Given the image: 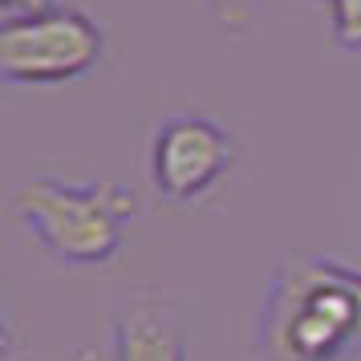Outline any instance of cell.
I'll return each instance as SVG.
<instances>
[{
	"label": "cell",
	"instance_id": "6da1fadb",
	"mask_svg": "<svg viewBox=\"0 0 361 361\" xmlns=\"http://www.w3.org/2000/svg\"><path fill=\"white\" fill-rule=\"evenodd\" d=\"M256 345L268 361H341L361 349V268L284 252L268 280Z\"/></svg>",
	"mask_w": 361,
	"mask_h": 361
},
{
	"label": "cell",
	"instance_id": "7a4b0ae2",
	"mask_svg": "<svg viewBox=\"0 0 361 361\" xmlns=\"http://www.w3.org/2000/svg\"><path fill=\"white\" fill-rule=\"evenodd\" d=\"M25 231L49 256L66 264H110L122 252L126 224L138 215V199L114 183L33 179L13 199Z\"/></svg>",
	"mask_w": 361,
	"mask_h": 361
},
{
	"label": "cell",
	"instance_id": "3957f363",
	"mask_svg": "<svg viewBox=\"0 0 361 361\" xmlns=\"http://www.w3.org/2000/svg\"><path fill=\"white\" fill-rule=\"evenodd\" d=\"M102 29L82 8H45L33 17H8L0 29V73L17 85H61L102 61Z\"/></svg>",
	"mask_w": 361,
	"mask_h": 361
},
{
	"label": "cell",
	"instance_id": "277c9868",
	"mask_svg": "<svg viewBox=\"0 0 361 361\" xmlns=\"http://www.w3.org/2000/svg\"><path fill=\"white\" fill-rule=\"evenodd\" d=\"M240 159V142L203 114H175L150 138V183L166 203H195Z\"/></svg>",
	"mask_w": 361,
	"mask_h": 361
},
{
	"label": "cell",
	"instance_id": "5b68a950",
	"mask_svg": "<svg viewBox=\"0 0 361 361\" xmlns=\"http://www.w3.org/2000/svg\"><path fill=\"white\" fill-rule=\"evenodd\" d=\"M110 361H187V329L163 300H134L114 317Z\"/></svg>",
	"mask_w": 361,
	"mask_h": 361
},
{
	"label": "cell",
	"instance_id": "8992f818",
	"mask_svg": "<svg viewBox=\"0 0 361 361\" xmlns=\"http://www.w3.org/2000/svg\"><path fill=\"white\" fill-rule=\"evenodd\" d=\"M207 4V13L219 29H228V33H247L256 17H260V4L256 0H203Z\"/></svg>",
	"mask_w": 361,
	"mask_h": 361
},
{
	"label": "cell",
	"instance_id": "52a82bcc",
	"mask_svg": "<svg viewBox=\"0 0 361 361\" xmlns=\"http://www.w3.org/2000/svg\"><path fill=\"white\" fill-rule=\"evenodd\" d=\"M333 37L345 49H361V0H329Z\"/></svg>",
	"mask_w": 361,
	"mask_h": 361
},
{
	"label": "cell",
	"instance_id": "ba28073f",
	"mask_svg": "<svg viewBox=\"0 0 361 361\" xmlns=\"http://www.w3.org/2000/svg\"><path fill=\"white\" fill-rule=\"evenodd\" d=\"M8 8V17H33V13H45L53 8V0H0Z\"/></svg>",
	"mask_w": 361,
	"mask_h": 361
},
{
	"label": "cell",
	"instance_id": "9c48e42d",
	"mask_svg": "<svg viewBox=\"0 0 361 361\" xmlns=\"http://www.w3.org/2000/svg\"><path fill=\"white\" fill-rule=\"evenodd\" d=\"M312 4H329V0H312Z\"/></svg>",
	"mask_w": 361,
	"mask_h": 361
}]
</instances>
